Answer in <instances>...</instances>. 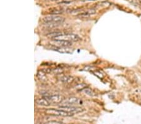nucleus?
Listing matches in <instances>:
<instances>
[{
  "mask_svg": "<svg viewBox=\"0 0 141 124\" xmlns=\"http://www.w3.org/2000/svg\"><path fill=\"white\" fill-rule=\"evenodd\" d=\"M83 92L85 94L88 95L90 96V97H94V96H96V93L94 92V91L91 90L90 88H85L83 90Z\"/></svg>",
  "mask_w": 141,
  "mask_h": 124,
  "instance_id": "4468645a",
  "label": "nucleus"
},
{
  "mask_svg": "<svg viewBox=\"0 0 141 124\" xmlns=\"http://www.w3.org/2000/svg\"><path fill=\"white\" fill-rule=\"evenodd\" d=\"M51 49L56 50V51L61 52L62 53H71L72 52L70 48H68L67 46H65V47H58V46H55L53 45L51 46Z\"/></svg>",
  "mask_w": 141,
  "mask_h": 124,
  "instance_id": "6e6552de",
  "label": "nucleus"
},
{
  "mask_svg": "<svg viewBox=\"0 0 141 124\" xmlns=\"http://www.w3.org/2000/svg\"><path fill=\"white\" fill-rule=\"evenodd\" d=\"M50 43L53 46H58V47H65V46H69L72 45L71 41H65V40H51L50 41Z\"/></svg>",
  "mask_w": 141,
  "mask_h": 124,
  "instance_id": "39448f33",
  "label": "nucleus"
},
{
  "mask_svg": "<svg viewBox=\"0 0 141 124\" xmlns=\"http://www.w3.org/2000/svg\"><path fill=\"white\" fill-rule=\"evenodd\" d=\"M56 40H65V41H78L80 40V38L78 35L73 33H69V34H65V35H62L60 36L56 37Z\"/></svg>",
  "mask_w": 141,
  "mask_h": 124,
  "instance_id": "20e7f679",
  "label": "nucleus"
},
{
  "mask_svg": "<svg viewBox=\"0 0 141 124\" xmlns=\"http://www.w3.org/2000/svg\"><path fill=\"white\" fill-rule=\"evenodd\" d=\"M53 72L55 73H58H58H62V69L58 68H55V69H54V70H53Z\"/></svg>",
  "mask_w": 141,
  "mask_h": 124,
  "instance_id": "dca6fc26",
  "label": "nucleus"
},
{
  "mask_svg": "<svg viewBox=\"0 0 141 124\" xmlns=\"http://www.w3.org/2000/svg\"><path fill=\"white\" fill-rule=\"evenodd\" d=\"M45 73H46L41 72V71L38 72V73H37V76H38V78L42 81H45L46 80H47V77H46Z\"/></svg>",
  "mask_w": 141,
  "mask_h": 124,
  "instance_id": "ddd939ff",
  "label": "nucleus"
},
{
  "mask_svg": "<svg viewBox=\"0 0 141 124\" xmlns=\"http://www.w3.org/2000/svg\"><path fill=\"white\" fill-rule=\"evenodd\" d=\"M42 95L50 102L53 103H61L64 100V97L58 94H50L48 93H42Z\"/></svg>",
  "mask_w": 141,
  "mask_h": 124,
  "instance_id": "f257e3e1",
  "label": "nucleus"
},
{
  "mask_svg": "<svg viewBox=\"0 0 141 124\" xmlns=\"http://www.w3.org/2000/svg\"><path fill=\"white\" fill-rule=\"evenodd\" d=\"M60 108L62 110L67 111L70 113H80L83 111V109L80 107H72L70 105H62L60 107Z\"/></svg>",
  "mask_w": 141,
  "mask_h": 124,
  "instance_id": "423d86ee",
  "label": "nucleus"
},
{
  "mask_svg": "<svg viewBox=\"0 0 141 124\" xmlns=\"http://www.w3.org/2000/svg\"><path fill=\"white\" fill-rule=\"evenodd\" d=\"M50 1H58V0H49Z\"/></svg>",
  "mask_w": 141,
  "mask_h": 124,
  "instance_id": "a211bd4d",
  "label": "nucleus"
},
{
  "mask_svg": "<svg viewBox=\"0 0 141 124\" xmlns=\"http://www.w3.org/2000/svg\"><path fill=\"white\" fill-rule=\"evenodd\" d=\"M65 21V18L58 16H50L43 18L42 19V22L45 24L48 23H57V24H61Z\"/></svg>",
  "mask_w": 141,
  "mask_h": 124,
  "instance_id": "f03ea898",
  "label": "nucleus"
},
{
  "mask_svg": "<svg viewBox=\"0 0 141 124\" xmlns=\"http://www.w3.org/2000/svg\"><path fill=\"white\" fill-rule=\"evenodd\" d=\"M60 80L62 82L64 83H71L74 80V78L73 76L65 75V76H62Z\"/></svg>",
  "mask_w": 141,
  "mask_h": 124,
  "instance_id": "9d476101",
  "label": "nucleus"
},
{
  "mask_svg": "<svg viewBox=\"0 0 141 124\" xmlns=\"http://www.w3.org/2000/svg\"><path fill=\"white\" fill-rule=\"evenodd\" d=\"M63 35V33L60 31H53L49 33H47L46 35V36L47 37H48V38H55L56 37H58V36H60V35Z\"/></svg>",
  "mask_w": 141,
  "mask_h": 124,
  "instance_id": "f8f14e48",
  "label": "nucleus"
},
{
  "mask_svg": "<svg viewBox=\"0 0 141 124\" xmlns=\"http://www.w3.org/2000/svg\"><path fill=\"white\" fill-rule=\"evenodd\" d=\"M46 124H63L62 122H59V121H50V122H46Z\"/></svg>",
  "mask_w": 141,
  "mask_h": 124,
  "instance_id": "f3484780",
  "label": "nucleus"
},
{
  "mask_svg": "<svg viewBox=\"0 0 141 124\" xmlns=\"http://www.w3.org/2000/svg\"><path fill=\"white\" fill-rule=\"evenodd\" d=\"M87 87V85L85 83H79V84H77V85L75 86V88L77 90H83L85 88Z\"/></svg>",
  "mask_w": 141,
  "mask_h": 124,
  "instance_id": "2eb2a0df",
  "label": "nucleus"
},
{
  "mask_svg": "<svg viewBox=\"0 0 141 124\" xmlns=\"http://www.w3.org/2000/svg\"><path fill=\"white\" fill-rule=\"evenodd\" d=\"M64 12V8H53L49 10V13L51 14H62Z\"/></svg>",
  "mask_w": 141,
  "mask_h": 124,
  "instance_id": "9b49d317",
  "label": "nucleus"
},
{
  "mask_svg": "<svg viewBox=\"0 0 141 124\" xmlns=\"http://www.w3.org/2000/svg\"><path fill=\"white\" fill-rule=\"evenodd\" d=\"M46 113L48 114L56 115V116H62V117H71L73 115V113H70L67 111L64 110H57L54 108H50L46 110Z\"/></svg>",
  "mask_w": 141,
  "mask_h": 124,
  "instance_id": "7ed1b4c3",
  "label": "nucleus"
},
{
  "mask_svg": "<svg viewBox=\"0 0 141 124\" xmlns=\"http://www.w3.org/2000/svg\"><path fill=\"white\" fill-rule=\"evenodd\" d=\"M36 103L39 105H41V106H45V107H48L50 105V102L47 99H38L36 100Z\"/></svg>",
  "mask_w": 141,
  "mask_h": 124,
  "instance_id": "1a4fd4ad",
  "label": "nucleus"
},
{
  "mask_svg": "<svg viewBox=\"0 0 141 124\" xmlns=\"http://www.w3.org/2000/svg\"><path fill=\"white\" fill-rule=\"evenodd\" d=\"M64 104H67V105H74V104H79L82 105L83 102L80 99L77 97H70L68 98L64 102Z\"/></svg>",
  "mask_w": 141,
  "mask_h": 124,
  "instance_id": "0eeeda50",
  "label": "nucleus"
}]
</instances>
